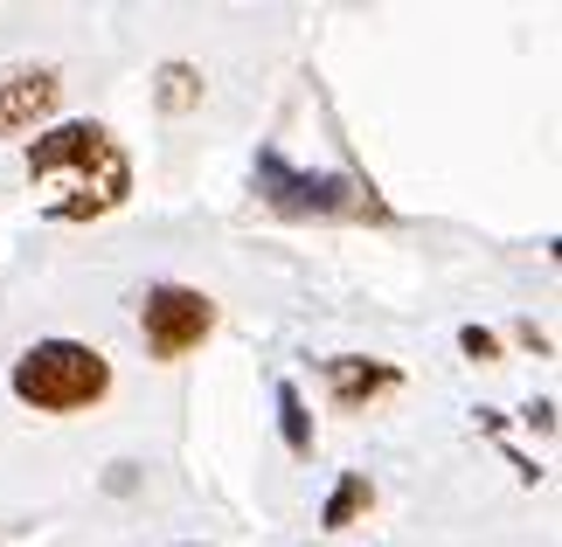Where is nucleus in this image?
I'll return each instance as SVG.
<instances>
[{
    "label": "nucleus",
    "mask_w": 562,
    "mask_h": 547,
    "mask_svg": "<svg viewBox=\"0 0 562 547\" xmlns=\"http://www.w3.org/2000/svg\"><path fill=\"white\" fill-rule=\"evenodd\" d=\"M29 187L49 223L77 229V223H104L133 202V160L125 146L112 139V125L98 118H70V125H49L35 133L29 146Z\"/></svg>",
    "instance_id": "1"
},
{
    "label": "nucleus",
    "mask_w": 562,
    "mask_h": 547,
    "mask_svg": "<svg viewBox=\"0 0 562 547\" xmlns=\"http://www.w3.org/2000/svg\"><path fill=\"white\" fill-rule=\"evenodd\" d=\"M250 187H257V202H265L271 215H285V223H340V215L389 223V202H375L369 181H355V173H306V167H292L278 146L257 152Z\"/></svg>",
    "instance_id": "2"
},
{
    "label": "nucleus",
    "mask_w": 562,
    "mask_h": 547,
    "mask_svg": "<svg viewBox=\"0 0 562 547\" xmlns=\"http://www.w3.org/2000/svg\"><path fill=\"white\" fill-rule=\"evenodd\" d=\"M8 388L35 415H77V409H98L112 396V361L83 340H35V346H21Z\"/></svg>",
    "instance_id": "3"
},
{
    "label": "nucleus",
    "mask_w": 562,
    "mask_h": 547,
    "mask_svg": "<svg viewBox=\"0 0 562 547\" xmlns=\"http://www.w3.org/2000/svg\"><path fill=\"white\" fill-rule=\"evenodd\" d=\"M215 333V298L194 284H154L139 305V340L154 361H188L194 346Z\"/></svg>",
    "instance_id": "4"
},
{
    "label": "nucleus",
    "mask_w": 562,
    "mask_h": 547,
    "mask_svg": "<svg viewBox=\"0 0 562 547\" xmlns=\"http://www.w3.org/2000/svg\"><path fill=\"white\" fill-rule=\"evenodd\" d=\"M56 104H63V70H56V62H21V70H0V139L49 133Z\"/></svg>",
    "instance_id": "5"
},
{
    "label": "nucleus",
    "mask_w": 562,
    "mask_h": 547,
    "mask_svg": "<svg viewBox=\"0 0 562 547\" xmlns=\"http://www.w3.org/2000/svg\"><path fill=\"white\" fill-rule=\"evenodd\" d=\"M319 375H327L334 409H361V402L389 396V388H403V367L396 361H369V354H334Z\"/></svg>",
    "instance_id": "6"
},
{
    "label": "nucleus",
    "mask_w": 562,
    "mask_h": 547,
    "mask_svg": "<svg viewBox=\"0 0 562 547\" xmlns=\"http://www.w3.org/2000/svg\"><path fill=\"white\" fill-rule=\"evenodd\" d=\"M375 506V486H369V471H340V486H334V499L319 506V527L327 534H340V527H355L361 513Z\"/></svg>",
    "instance_id": "7"
},
{
    "label": "nucleus",
    "mask_w": 562,
    "mask_h": 547,
    "mask_svg": "<svg viewBox=\"0 0 562 547\" xmlns=\"http://www.w3.org/2000/svg\"><path fill=\"white\" fill-rule=\"evenodd\" d=\"M278 436H285L292 457H313V415H306V396L292 381H278Z\"/></svg>",
    "instance_id": "8"
},
{
    "label": "nucleus",
    "mask_w": 562,
    "mask_h": 547,
    "mask_svg": "<svg viewBox=\"0 0 562 547\" xmlns=\"http://www.w3.org/2000/svg\"><path fill=\"white\" fill-rule=\"evenodd\" d=\"M154 98H160V112H194V104H202V70H194V62H160Z\"/></svg>",
    "instance_id": "9"
},
{
    "label": "nucleus",
    "mask_w": 562,
    "mask_h": 547,
    "mask_svg": "<svg viewBox=\"0 0 562 547\" xmlns=\"http://www.w3.org/2000/svg\"><path fill=\"white\" fill-rule=\"evenodd\" d=\"M459 354L465 361H501V333H486V326H459Z\"/></svg>",
    "instance_id": "10"
},
{
    "label": "nucleus",
    "mask_w": 562,
    "mask_h": 547,
    "mask_svg": "<svg viewBox=\"0 0 562 547\" xmlns=\"http://www.w3.org/2000/svg\"><path fill=\"white\" fill-rule=\"evenodd\" d=\"M521 415H528V430H542V436L555 430V402H549V396H542V402H528Z\"/></svg>",
    "instance_id": "11"
}]
</instances>
